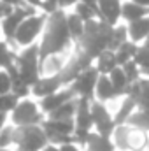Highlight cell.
Segmentation results:
<instances>
[{"mask_svg": "<svg viewBox=\"0 0 149 151\" xmlns=\"http://www.w3.org/2000/svg\"><path fill=\"white\" fill-rule=\"evenodd\" d=\"M72 46L74 42L67 28V14L65 11L58 9L56 12L47 16L42 39L39 42L40 60L51 55H65V51H69Z\"/></svg>", "mask_w": 149, "mask_h": 151, "instance_id": "6da1fadb", "label": "cell"}, {"mask_svg": "<svg viewBox=\"0 0 149 151\" xmlns=\"http://www.w3.org/2000/svg\"><path fill=\"white\" fill-rule=\"evenodd\" d=\"M111 35H112V27H109L107 23H104L100 19L90 21V23H86L84 35L79 40V44L75 46V49H81L91 60H97L104 51H107Z\"/></svg>", "mask_w": 149, "mask_h": 151, "instance_id": "7a4b0ae2", "label": "cell"}, {"mask_svg": "<svg viewBox=\"0 0 149 151\" xmlns=\"http://www.w3.org/2000/svg\"><path fill=\"white\" fill-rule=\"evenodd\" d=\"M39 63H40V49L39 44H34L30 47H25L18 53L16 58V69L19 72V79L27 84V86H34L40 79L39 74Z\"/></svg>", "mask_w": 149, "mask_h": 151, "instance_id": "3957f363", "label": "cell"}, {"mask_svg": "<svg viewBox=\"0 0 149 151\" xmlns=\"http://www.w3.org/2000/svg\"><path fill=\"white\" fill-rule=\"evenodd\" d=\"M112 142L116 150L121 151H148L149 134L132 128L128 125H121V127H116Z\"/></svg>", "mask_w": 149, "mask_h": 151, "instance_id": "277c9868", "label": "cell"}, {"mask_svg": "<svg viewBox=\"0 0 149 151\" xmlns=\"http://www.w3.org/2000/svg\"><path fill=\"white\" fill-rule=\"evenodd\" d=\"M46 21H47V16L42 14V12H37L35 16L27 18V19L19 25V28H18V32H16V35H14L12 47H21V49H25V47H30V46L37 44V37L42 35L44 27H46Z\"/></svg>", "mask_w": 149, "mask_h": 151, "instance_id": "5b68a950", "label": "cell"}, {"mask_svg": "<svg viewBox=\"0 0 149 151\" xmlns=\"http://www.w3.org/2000/svg\"><path fill=\"white\" fill-rule=\"evenodd\" d=\"M47 137L42 127H14V146L27 151H42L47 146Z\"/></svg>", "mask_w": 149, "mask_h": 151, "instance_id": "8992f818", "label": "cell"}, {"mask_svg": "<svg viewBox=\"0 0 149 151\" xmlns=\"http://www.w3.org/2000/svg\"><path fill=\"white\" fill-rule=\"evenodd\" d=\"M11 119H12L14 127H34V125L40 127L46 118L40 113L37 102L25 99V100H19L16 109L11 113Z\"/></svg>", "mask_w": 149, "mask_h": 151, "instance_id": "52a82bcc", "label": "cell"}, {"mask_svg": "<svg viewBox=\"0 0 149 151\" xmlns=\"http://www.w3.org/2000/svg\"><path fill=\"white\" fill-rule=\"evenodd\" d=\"M90 67H93V60H91L86 53H82L81 49H75L74 55H72V56H69V60H67V65H65L63 72L60 74L63 86H65V88H67V86H70L75 79L79 77V74H82V72H84V70H88Z\"/></svg>", "mask_w": 149, "mask_h": 151, "instance_id": "ba28073f", "label": "cell"}, {"mask_svg": "<svg viewBox=\"0 0 149 151\" xmlns=\"http://www.w3.org/2000/svg\"><path fill=\"white\" fill-rule=\"evenodd\" d=\"M98 77H100V74H98V70L93 65L88 70H84L82 74H79V77L75 79L69 88L74 91L75 99H84V100L93 102L95 100V86H97Z\"/></svg>", "mask_w": 149, "mask_h": 151, "instance_id": "9c48e42d", "label": "cell"}, {"mask_svg": "<svg viewBox=\"0 0 149 151\" xmlns=\"http://www.w3.org/2000/svg\"><path fill=\"white\" fill-rule=\"evenodd\" d=\"M74 99H75L74 91L67 86V88H63V90H60V91L46 97V99H42L39 102V109H40V113L44 114V116H49L53 111H56L58 107H62L63 104H67V102H70Z\"/></svg>", "mask_w": 149, "mask_h": 151, "instance_id": "30bf717a", "label": "cell"}, {"mask_svg": "<svg viewBox=\"0 0 149 151\" xmlns=\"http://www.w3.org/2000/svg\"><path fill=\"white\" fill-rule=\"evenodd\" d=\"M121 0H97V7H98V18L100 21L107 23L109 27L119 25L121 19Z\"/></svg>", "mask_w": 149, "mask_h": 151, "instance_id": "8fae6325", "label": "cell"}, {"mask_svg": "<svg viewBox=\"0 0 149 151\" xmlns=\"http://www.w3.org/2000/svg\"><path fill=\"white\" fill-rule=\"evenodd\" d=\"M63 88H65V86H63L60 76L40 77L37 83L32 86V95H34L35 99H39V100H42V99H46V97H49V95H53V93L63 90Z\"/></svg>", "mask_w": 149, "mask_h": 151, "instance_id": "7c38bea8", "label": "cell"}, {"mask_svg": "<svg viewBox=\"0 0 149 151\" xmlns=\"http://www.w3.org/2000/svg\"><path fill=\"white\" fill-rule=\"evenodd\" d=\"M69 56L65 55H51L40 60L39 63V74L40 77H51V76H60L67 65Z\"/></svg>", "mask_w": 149, "mask_h": 151, "instance_id": "4fadbf2b", "label": "cell"}, {"mask_svg": "<svg viewBox=\"0 0 149 151\" xmlns=\"http://www.w3.org/2000/svg\"><path fill=\"white\" fill-rule=\"evenodd\" d=\"M42 130L46 132V135H53V134H60V135H72L75 130V121L74 119H44V123L40 125Z\"/></svg>", "mask_w": 149, "mask_h": 151, "instance_id": "5bb4252c", "label": "cell"}, {"mask_svg": "<svg viewBox=\"0 0 149 151\" xmlns=\"http://www.w3.org/2000/svg\"><path fill=\"white\" fill-rule=\"evenodd\" d=\"M75 127L91 130L93 128V119H91V102L84 99H77V111H75Z\"/></svg>", "mask_w": 149, "mask_h": 151, "instance_id": "9a60e30c", "label": "cell"}, {"mask_svg": "<svg viewBox=\"0 0 149 151\" xmlns=\"http://www.w3.org/2000/svg\"><path fill=\"white\" fill-rule=\"evenodd\" d=\"M121 18L128 23H133V21H139V19H144V18H149V9L148 7H140L130 0L123 2L121 5Z\"/></svg>", "mask_w": 149, "mask_h": 151, "instance_id": "2e32d148", "label": "cell"}, {"mask_svg": "<svg viewBox=\"0 0 149 151\" xmlns=\"http://www.w3.org/2000/svg\"><path fill=\"white\" fill-rule=\"evenodd\" d=\"M117 99L114 88H112V83L109 79V76H100L98 81H97V86H95V100L97 102H109V100H114Z\"/></svg>", "mask_w": 149, "mask_h": 151, "instance_id": "e0dca14e", "label": "cell"}, {"mask_svg": "<svg viewBox=\"0 0 149 151\" xmlns=\"http://www.w3.org/2000/svg\"><path fill=\"white\" fill-rule=\"evenodd\" d=\"M126 28H128V40L139 46V42H144L149 37V18L128 23Z\"/></svg>", "mask_w": 149, "mask_h": 151, "instance_id": "ac0fdd59", "label": "cell"}, {"mask_svg": "<svg viewBox=\"0 0 149 151\" xmlns=\"http://www.w3.org/2000/svg\"><path fill=\"white\" fill-rule=\"evenodd\" d=\"M95 69L98 70L100 76H109L112 70L117 69V60H116V53L114 51H104L97 60H95Z\"/></svg>", "mask_w": 149, "mask_h": 151, "instance_id": "d6986e66", "label": "cell"}, {"mask_svg": "<svg viewBox=\"0 0 149 151\" xmlns=\"http://www.w3.org/2000/svg\"><path fill=\"white\" fill-rule=\"evenodd\" d=\"M84 27H86V23H84L75 12H69V14H67V28H69L70 37H72L74 47L79 44V40L84 35Z\"/></svg>", "mask_w": 149, "mask_h": 151, "instance_id": "ffe728a7", "label": "cell"}, {"mask_svg": "<svg viewBox=\"0 0 149 151\" xmlns=\"http://www.w3.org/2000/svg\"><path fill=\"white\" fill-rule=\"evenodd\" d=\"M135 111H137V104H135L132 99L125 97V99H123V102H121V106H119V109H117V113L112 116V118H114L116 127L126 125V121L130 119V116L135 113Z\"/></svg>", "mask_w": 149, "mask_h": 151, "instance_id": "44dd1931", "label": "cell"}, {"mask_svg": "<svg viewBox=\"0 0 149 151\" xmlns=\"http://www.w3.org/2000/svg\"><path fill=\"white\" fill-rule=\"evenodd\" d=\"M109 79H111L112 88H114L116 95L125 99V97H126V91H128V88H130V83H128V79H126L125 72H123V69L117 67L116 70H112L111 74H109Z\"/></svg>", "mask_w": 149, "mask_h": 151, "instance_id": "7402d4cb", "label": "cell"}, {"mask_svg": "<svg viewBox=\"0 0 149 151\" xmlns=\"http://www.w3.org/2000/svg\"><path fill=\"white\" fill-rule=\"evenodd\" d=\"M86 151H116V146H114L112 139L102 137V135L91 132L90 141L86 144Z\"/></svg>", "mask_w": 149, "mask_h": 151, "instance_id": "603a6c76", "label": "cell"}, {"mask_svg": "<svg viewBox=\"0 0 149 151\" xmlns=\"http://www.w3.org/2000/svg\"><path fill=\"white\" fill-rule=\"evenodd\" d=\"M139 47L140 46H137V44H133L132 40H126L117 51H116V60H117V67H123V65H126L128 62H132L133 58H135V55H137V51H139Z\"/></svg>", "mask_w": 149, "mask_h": 151, "instance_id": "cb8c5ba5", "label": "cell"}, {"mask_svg": "<svg viewBox=\"0 0 149 151\" xmlns=\"http://www.w3.org/2000/svg\"><path fill=\"white\" fill-rule=\"evenodd\" d=\"M128 40V28L126 25H116L112 28V35H111V40H109V51H117L125 42Z\"/></svg>", "mask_w": 149, "mask_h": 151, "instance_id": "d4e9b609", "label": "cell"}, {"mask_svg": "<svg viewBox=\"0 0 149 151\" xmlns=\"http://www.w3.org/2000/svg\"><path fill=\"white\" fill-rule=\"evenodd\" d=\"M75 111H77V99L67 102V104H63L56 111H53V113L47 116V119H54V121H58V119H74Z\"/></svg>", "mask_w": 149, "mask_h": 151, "instance_id": "484cf974", "label": "cell"}, {"mask_svg": "<svg viewBox=\"0 0 149 151\" xmlns=\"http://www.w3.org/2000/svg\"><path fill=\"white\" fill-rule=\"evenodd\" d=\"M111 118H112V114L105 107V104L97 102V100L91 102V119H93V127H98V125L109 121Z\"/></svg>", "mask_w": 149, "mask_h": 151, "instance_id": "4316f807", "label": "cell"}, {"mask_svg": "<svg viewBox=\"0 0 149 151\" xmlns=\"http://www.w3.org/2000/svg\"><path fill=\"white\" fill-rule=\"evenodd\" d=\"M16 58H18V53L7 42H2L0 40V69L2 70H7L9 67H12L16 63Z\"/></svg>", "mask_w": 149, "mask_h": 151, "instance_id": "83f0119b", "label": "cell"}, {"mask_svg": "<svg viewBox=\"0 0 149 151\" xmlns=\"http://www.w3.org/2000/svg\"><path fill=\"white\" fill-rule=\"evenodd\" d=\"M126 125L132 127V128H137V130H142V132L149 134V111H139L137 109L130 116Z\"/></svg>", "mask_w": 149, "mask_h": 151, "instance_id": "f1b7e54d", "label": "cell"}, {"mask_svg": "<svg viewBox=\"0 0 149 151\" xmlns=\"http://www.w3.org/2000/svg\"><path fill=\"white\" fill-rule=\"evenodd\" d=\"M74 12L84 21V23H90V21H95V19H100L98 18V9L97 7H91L88 4H75L74 5Z\"/></svg>", "mask_w": 149, "mask_h": 151, "instance_id": "f546056e", "label": "cell"}, {"mask_svg": "<svg viewBox=\"0 0 149 151\" xmlns=\"http://www.w3.org/2000/svg\"><path fill=\"white\" fill-rule=\"evenodd\" d=\"M133 62H135V63H137V67L140 69L142 77L149 79V49H148V47L140 46V47H139V51H137V55H135V58H133Z\"/></svg>", "mask_w": 149, "mask_h": 151, "instance_id": "4dcf8cb0", "label": "cell"}, {"mask_svg": "<svg viewBox=\"0 0 149 151\" xmlns=\"http://www.w3.org/2000/svg\"><path fill=\"white\" fill-rule=\"evenodd\" d=\"M11 93H12L14 97H18L19 100H25V99H28V95H32V88H30V86H27L19 77H16V79H12Z\"/></svg>", "mask_w": 149, "mask_h": 151, "instance_id": "1f68e13d", "label": "cell"}, {"mask_svg": "<svg viewBox=\"0 0 149 151\" xmlns=\"http://www.w3.org/2000/svg\"><path fill=\"white\" fill-rule=\"evenodd\" d=\"M14 146V125H5L0 130V150H9Z\"/></svg>", "mask_w": 149, "mask_h": 151, "instance_id": "d6a6232c", "label": "cell"}, {"mask_svg": "<svg viewBox=\"0 0 149 151\" xmlns=\"http://www.w3.org/2000/svg\"><path fill=\"white\" fill-rule=\"evenodd\" d=\"M19 104V99L14 97L12 93H7V95H0V113L9 114L16 109V106Z\"/></svg>", "mask_w": 149, "mask_h": 151, "instance_id": "836d02e7", "label": "cell"}, {"mask_svg": "<svg viewBox=\"0 0 149 151\" xmlns=\"http://www.w3.org/2000/svg\"><path fill=\"white\" fill-rule=\"evenodd\" d=\"M123 69V72L126 76V79H128V83L130 84H133V83H137L139 79H142V74H140V69L137 67V63L132 60V62H128L126 65H123L121 67Z\"/></svg>", "mask_w": 149, "mask_h": 151, "instance_id": "e575fe53", "label": "cell"}, {"mask_svg": "<svg viewBox=\"0 0 149 151\" xmlns=\"http://www.w3.org/2000/svg\"><path fill=\"white\" fill-rule=\"evenodd\" d=\"M90 135H91V130H84V128H77L75 127L74 134H72V139H74L75 146H86L88 141H90Z\"/></svg>", "mask_w": 149, "mask_h": 151, "instance_id": "d590c367", "label": "cell"}, {"mask_svg": "<svg viewBox=\"0 0 149 151\" xmlns=\"http://www.w3.org/2000/svg\"><path fill=\"white\" fill-rule=\"evenodd\" d=\"M11 88H12L11 76L7 74V70H0V95L11 93Z\"/></svg>", "mask_w": 149, "mask_h": 151, "instance_id": "8d00e7d4", "label": "cell"}, {"mask_svg": "<svg viewBox=\"0 0 149 151\" xmlns=\"http://www.w3.org/2000/svg\"><path fill=\"white\" fill-rule=\"evenodd\" d=\"M14 9H16V7H11V5L0 2V21H4L5 18H9V16L14 12Z\"/></svg>", "mask_w": 149, "mask_h": 151, "instance_id": "74e56055", "label": "cell"}, {"mask_svg": "<svg viewBox=\"0 0 149 151\" xmlns=\"http://www.w3.org/2000/svg\"><path fill=\"white\" fill-rule=\"evenodd\" d=\"M0 2H4V4H7V5H11V7H21L25 2L23 0H0Z\"/></svg>", "mask_w": 149, "mask_h": 151, "instance_id": "f35d334b", "label": "cell"}, {"mask_svg": "<svg viewBox=\"0 0 149 151\" xmlns=\"http://www.w3.org/2000/svg\"><path fill=\"white\" fill-rule=\"evenodd\" d=\"M60 151H81V148L75 144H65V146H60Z\"/></svg>", "mask_w": 149, "mask_h": 151, "instance_id": "ab89813d", "label": "cell"}, {"mask_svg": "<svg viewBox=\"0 0 149 151\" xmlns=\"http://www.w3.org/2000/svg\"><path fill=\"white\" fill-rule=\"evenodd\" d=\"M25 4H28V5H32V7H35V9H39L40 7V4L44 2V0H23Z\"/></svg>", "mask_w": 149, "mask_h": 151, "instance_id": "60d3db41", "label": "cell"}, {"mask_svg": "<svg viewBox=\"0 0 149 151\" xmlns=\"http://www.w3.org/2000/svg\"><path fill=\"white\" fill-rule=\"evenodd\" d=\"M130 2H133V4H137L140 7H148L149 9V0H130Z\"/></svg>", "mask_w": 149, "mask_h": 151, "instance_id": "b9f144b4", "label": "cell"}, {"mask_svg": "<svg viewBox=\"0 0 149 151\" xmlns=\"http://www.w3.org/2000/svg\"><path fill=\"white\" fill-rule=\"evenodd\" d=\"M5 121H7V114H4V113H0V130L5 127Z\"/></svg>", "mask_w": 149, "mask_h": 151, "instance_id": "7bdbcfd3", "label": "cell"}, {"mask_svg": "<svg viewBox=\"0 0 149 151\" xmlns=\"http://www.w3.org/2000/svg\"><path fill=\"white\" fill-rule=\"evenodd\" d=\"M42 151H60V148H56V146H51V144H47V146H46V148H44Z\"/></svg>", "mask_w": 149, "mask_h": 151, "instance_id": "ee69618b", "label": "cell"}, {"mask_svg": "<svg viewBox=\"0 0 149 151\" xmlns=\"http://www.w3.org/2000/svg\"><path fill=\"white\" fill-rule=\"evenodd\" d=\"M144 47H148V49H149V37L144 40Z\"/></svg>", "mask_w": 149, "mask_h": 151, "instance_id": "f6af8a7d", "label": "cell"}, {"mask_svg": "<svg viewBox=\"0 0 149 151\" xmlns=\"http://www.w3.org/2000/svg\"><path fill=\"white\" fill-rule=\"evenodd\" d=\"M47 2H51V4H54V5H58V0H47Z\"/></svg>", "mask_w": 149, "mask_h": 151, "instance_id": "bcb514c9", "label": "cell"}, {"mask_svg": "<svg viewBox=\"0 0 149 151\" xmlns=\"http://www.w3.org/2000/svg\"><path fill=\"white\" fill-rule=\"evenodd\" d=\"M16 151H27V150H19V148H16Z\"/></svg>", "mask_w": 149, "mask_h": 151, "instance_id": "7dc6e473", "label": "cell"}, {"mask_svg": "<svg viewBox=\"0 0 149 151\" xmlns=\"http://www.w3.org/2000/svg\"><path fill=\"white\" fill-rule=\"evenodd\" d=\"M0 151H11V150H0Z\"/></svg>", "mask_w": 149, "mask_h": 151, "instance_id": "c3c4849f", "label": "cell"}, {"mask_svg": "<svg viewBox=\"0 0 149 151\" xmlns=\"http://www.w3.org/2000/svg\"><path fill=\"white\" fill-rule=\"evenodd\" d=\"M148 151H149V144H148Z\"/></svg>", "mask_w": 149, "mask_h": 151, "instance_id": "681fc988", "label": "cell"}, {"mask_svg": "<svg viewBox=\"0 0 149 151\" xmlns=\"http://www.w3.org/2000/svg\"><path fill=\"white\" fill-rule=\"evenodd\" d=\"M121 2H123V0H121Z\"/></svg>", "mask_w": 149, "mask_h": 151, "instance_id": "f907efd6", "label": "cell"}]
</instances>
